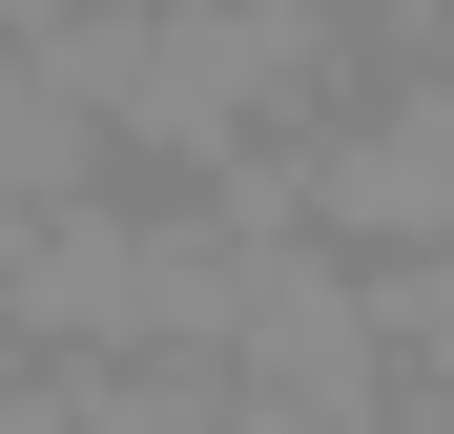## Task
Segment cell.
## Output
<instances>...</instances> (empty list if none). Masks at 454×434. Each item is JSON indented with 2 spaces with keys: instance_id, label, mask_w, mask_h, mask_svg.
Segmentation results:
<instances>
[{
  "instance_id": "cell-1",
  "label": "cell",
  "mask_w": 454,
  "mask_h": 434,
  "mask_svg": "<svg viewBox=\"0 0 454 434\" xmlns=\"http://www.w3.org/2000/svg\"><path fill=\"white\" fill-rule=\"evenodd\" d=\"M289 228L310 249H413V228H454V62H413V83H372V104H331V124H289Z\"/></svg>"
},
{
  "instance_id": "cell-2",
  "label": "cell",
  "mask_w": 454,
  "mask_h": 434,
  "mask_svg": "<svg viewBox=\"0 0 454 434\" xmlns=\"http://www.w3.org/2000/svg\"><path fill=\"white\" fill-rule=\"evenodd\" d=\"M227 393H310V414H393V331H372V269L269 228L227 289Z\"/></svg>"
},
{
  "instance_id": "cell-3",
  "label": "cell",
  "mask_w": 454,
  "mask_h": 434,
  "mask_svg": "<svg viewBox=\"0 0 454 434\" xmlns=\"http://www.w3.org/2000/svg\"><path fill=\"white\" fill-rule=\"evenodd\" d=\"M0 331L21 351H145V207L124 186H62L0 228Z\"/></svg>"
},
{
  "instance_id": "cell-4",
  "label": "cell",
  "mask_w": 454,
  "mask_h": 434,
  "mask_svg": "<svg viewBox=\"0 0 454 434\" xmlns=\"http://www.w3.org/2000/svg\"><path fill=\"white\" fill-rule=\"evenodd\" d=\"M104 166H124V145L42 83V42H21V21H0V228H21V207H62V186H104Z\"/></svg>"
},
{
  "instance_id": "cell-5",
  "label": "cell",
  "mask_w": 454,
  "mask_h": 434,
  "mask_svg": "<svg viewBox=\"0 0 454 434\" xmlns=\"http://www.w3.org/2000/svg\"><path fill=\"white\" fill-rule=\"evenodd\" d=\"M372 331H393V373H454V228L372 249Z\"/></svg>"
},
{
  "instance_id": "cell-6",
  "label": "cell",
  "mask_w": 454,
  "mask_h": 434,
  "mask_svg": "<svg viewBox=\"0 0 454 434\" xmlns=\"http://www.w3.org/2000/svg\"><path fill=\"white\" fill-rule=\"evenodd\" d=\"M207 434H372V414H310V393H227Z\"/></svg>"
},
{
  "instance_id": "cell-7",
  "label": "cell",
  "mask_w": 454,
  "mask_h": 434,
  "mask_svg": "<svg viewBox=\"0 0 454 434\" xmlns=\"http://www.w3.org/2000/svg\"><path fill=\"white\" fill-rule=\"evenodd\" d=\"M351 21H393V42H454V0H351Z\"/></svg>"
}]
</instances>
